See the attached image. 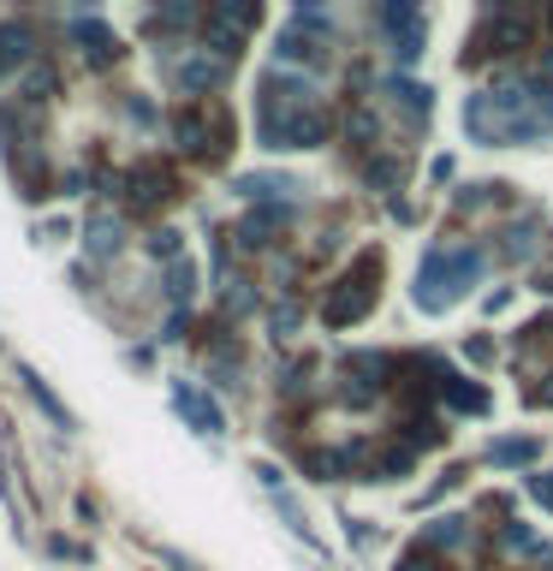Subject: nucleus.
<instances>
[{
    "mask_svg": "<svg viewBox=\"0 0 553 571\" xmlns=\"http://www.w3.org/2000/svg\"><path fill=\"white\" fill-rule=\"evenodd\" d=\"M464 131L476 143H542L553 131V78L500 72L488 90L464 101Z\"/></svg>",
    "mask_w": 553,
    "mask_h": 571,
    "instance_id": "nucleus-1",
    "label": "nucleus"
},
{
    "mask_svg": "<svg viewBox=\"0 0 553 571\" xmlns=\"http://www.w3.org/2000/svg\"><path fill=\"white\" fill-rule=\"evenodd\" d=\"M328 131H333V113L316 96L310 78L268 72L256 84V143L262 150H316V143H328Z\"/></svg>",
    "mask_w": 553,
    "mask_h": 571,
    "instance_id": "nucleus-2",
    "label": "nucleus"
},
{
    "mask_svg": "<svg viewBox=\"0 0 553 571\" xmlns=\"http://www.w3.org/2000/svg\"><path fill=\"white\" fill-rule=\"evenodd\" d=\"M476 281H483V251L476 244H434L423 256V268H417V310H429V316L453 310Z\"/></svg>",
    "mask_w": 553,
    "mask_h": 571,
    "instance_id": "nucleus-3",
    "label": "nucleus"
},
{
    "mask_svg": "<svg viewBox=\"0 0 553 571\" xmlns=\"http://www.w3.org/2000/svg\"><path fill=\"white\" fill-rule=\"evenodd\" d=\"M375 274H381V256L363 251V256H357V268L333 281L328 304H322L328 328H345V321H363V316H369V304H375Z\"/></svg>",
    "mask_w": 553,
    "mask_h": 571,
    "instance_id": "nucleus-4",
    "label": "nucleus"
},
{
    "mask_svg": "<svg viewBox=\"0 0 553 571\" xmlns=\"http://www.w3.org/2000/svg\"><path fill=\"white\" fill-rule=\"evenodd\" d=\"M262 24V7L256 0H214L209 12H202V36H209V48L214 54H239L244 42H251V31Z\"/></svg>",
    "mask_w": 553,
    "mask_h": 571,
    "instance_id": "nucleus-5",
    "label": "nucleus"
},
{
    "mask_svg": "<svg viewBox=\"0 0 553 571\" xmlns=\"http://www.w3.org/2000/svg\"><path fill=\"white\" fill-rule=\"evenodd\" d=\"M167 66H173V84H179L185 96H209V90H221L226 72H232L226 54H209V48H197V54H179V48H173Z\"/></svg>",
    "mask_w": 553,
    "mask_h": 571,
    "instance_id": "nucleus-6",
    "label": "nucleus"
},
{
    "mask_svg": "<svg viewBox=\"0 0 553 571\" xmlns=\"http://www.w3.org/2000/svg\"><path fill=\"white\" fill-rule=\"evenodd\" d=\"M423 370H429V393L446 405V411H464V417H483L488 411V387H476L471 375L446 370V363H434V358H423Z\"/></svg>",
    "mask_w": 553,
    "mask_h": 571,
    "instance_id": "nucleus-7",
    "label": "nucleus"
},
{
    "mask_svg": "<svg viewBox=\"0 0 553 571\" xmlns=\"http://www.w3.org/2000/svg\"><path fill=\"white\" fill-rule=\"evenodd\" d=\"M392 381V358L387 351H352L345 358V381H340V399L345 405H369L375 393H381Z\"/></svg>",
    "mask_w": 553,
    "mask_h": 571,
    "instance_id": "nucleus-8",
    "label": "nucleus"
},
{
    "mask_svg": "<svg viewBox=\"0 0 553 571\" xmlns=\"http://www.w3.org/2000/svg\"><path fill=\"white\" fill-rule=\"evenodd\" d=\"M530 31H535L530 7H518V0H494V12H488V42H494V54L530 48Z\"/></svg>",
    "mask_w": 553,
    "mask_h": 571,
    "instance_id": "nucleus-9",
    "label": "nucleus"
},
{
    "mask_svg": "<svg viewBox=\"0 0 553 571\" xmlns=\"http://www.w3.org/2000/svg\"><path fill=\"white\" fill-rule=\"evenodd\" d=\"M66 36L84 48V61L90 66H108V61H120V36L108 31V24L96 19V12H71L66 19Z\"/></svg>",
    "mask_w": 553,
    "mask_h": 571,
    "instance_id": "nucleus-10",
    "label": "nucleus"
},
{
    "mask_svg": "<svg viewBox=\"0 0 553 571\" xmlns=\"http://www.w3.org/2000/svg\"><path fill=\"white\" fill-rule=\"evenodd\" d=\"M173 411H179L185 422H191L197 435H221L226 429V417H221V405L209 399V393H197L191 381H173Z\"/></svg>",
    "mask_w": 553,
    "mask_h": 571,
    "instance_id": "nucleus-11",
    "label": "nucleus"
},
{
    "mask_svg": "<svg viewBox=\"0 0 553 571\" xmlns=\"http://www.w3.org/2000/svg\"><path fill=\"white\" fill-rule=\"evenodd\" d=\"M292 221H298V209H292V202H262L256 215H244L239 244H244V251H262V244H274V232H286Z\"/></svg>",
    "mask_w": 553,
    "mask_h": 571,
    "instance_id": "nucleus-12",
    "label": "nucleus"
},
{
    "mask_svg": "<svg viewBox=\"0 0 553 571\" xmlns=\"http://www.w3.org/2000/svg\"><path fill=\"white\" fill-rule=\"evenodd\" d=\"M173 143H179L185 155H221V131L209 125V108H185L179 120H173Z\"/></svg>",
    "mask_w": 553,
    "mask_h": 571,
    "instance_id": "nucleus-13",
    "label": "nucleus"
},
{
    "mask_svg": "<svg viewBox=\"0 0 553 571\" xmlns=\"http://www.w3.org/2000/svg\"><path fill=\"white\" fill-rule=\"evenodd\" d=\"M120 185H125V202H131V209H155V202H167V197H173V173H167V167H155V161L131 167Z\"/></svg>",
    "mask_w": 553,
    "mask_h": 571,
    "instance_id": "nucleus-14",
    "label": "nucleus"
},
{
    "mask_svg": "<svg viewBox=\"0 0 553 571\" xmlns=\"http://www.w3.org/2000/svg\"><path fill=\"white\" fill-rule=\"evenodd\" d=\"M535 251H542V215H523V221H512L500 232V244H494V256L500 262H530Z\"/></svg>",
    "mask_w": 553,
    "mask_h": 571,
    "instance_id": "nucleus-15",
    "label": "nucleus"
},
{
    "mask_svg": "<svg viewBox=\"0 0 553 571\" xmlns=\"http://www.w3.org/2000/svg\"><path fill=\"white\" fill-rule=\"evenodd\" d=\"M381 96L392 101V108H399L405 113V120H411V125H423L429 120V108H434V101H429V90H423V84H417V78H399V72H392V78L381 84Z\"/></svg>",
    "mask_w": 553,
    "mask_h": 571,
    "instance_id": "nucleus-16",
    "label": "nucleus"
},
{
    "mask_svg": "<svg viewBox=\"0 0 553 571\" xmlns=\"http://www.w3.org/2000/svg\"><path fill=\"white\" fill-rule=\"evenodd\" d=\"M535 452H542L535 435H500V441H488V464L494 471H523V464H535Z\"/></svg>",
    "mask_w": 553,
    "mask_h": 571,
    "instance_id": "nucleus-17",
    "label": "nucleus"
},
{
    "mask_svg": "<svg viewBox=\"0 0 553 571\" xmlns=\"http://www.w3.org/2000/svg\"><path fill=\"white\" fill-rule=\"evenodd\" d=\"M322 42H328L322 31H303V24L292 19V24H286V36H280V48H274V54H280L286 66H298V61H303V66H316V61L328 54Z\"/></svg>",
    "mask_w": 553,
    "mask_h": 571,
    "instance_id": "nucleus-18",
    "label": "nucleus"
},
{
    "mask_svg": "<svg viewBox=\"0 0 553 571\" xmlns=\"http://www.w3.org/2000/svg\"><path fill=\"white\" fill-rule=\"evenodd\" d=\"M239 190L256 202V209H262V202H286L298 185L286 179V173H244V179H239Z\"/></svg>",
    "mask_w": 553,
    "mask_h": 571,
    "instance_id": "nucleus-19",
    "label": "nucleus"
},
{
    "mask_svg": "<svg viewBox=\"0 0 553 571\" xmlns=\"http://www.w3.org/2000/svg\"><path fill=\"white\" fill-rule=\"evenodd\" d=\"M19 381H24V393H31V399L42 405V411H48V422H54V429H78V417H71L60 399H54V393H48V381H42L36 370H19Z\"/></svg>",
    "mask_w": 553,
    "mask_h": 571,
    "instance_id": "nucleus-20",
    "label": "nucleus"
},
{
    "mask_svg": "<svg viewBox=\"0 0 553 571\" xmlns=\"http://www.w3.org/2000/svg\"><path fill=\"white\" fill-rule=\"evenodd\" d=\"M31 54H36V36L24 31V24H0V72L24 66Z\"/></svg>",
    "mask_w": 553,
    "mask_h": 571,
    "instance_id": "nucleus-21",
    "label": "nucleus"
},
{
    "mask_svg": "<svg viewBox=\"0 0 553 571\" xmlns=\"http://www.w3.org/2000/svg\"><path fill=\"white\" fill-rule=\"evenodd\" d=\"M363 179H369L375 190H399V179H405V150H387V155L363 161Z\"/></svg>",
    "mask_w": 553,
    "mask_h": 571,
    "instance_id": "nucleus-22",
    "label": "nucleus"
},
{
    "mask_svg": "<svg viewBox=\"0 0 553 571\" xmlns=\"http://www.w3.org/2000/svg\"><path fill=\"white\" fill-rule=\"evenodd\" d=\"M381 31H387V42H399V36L423 31V12H417L411 0H387V7H381Z\"/></svg>",
    "mask_w": 553,
    "mask_h": 571,
    "instance_id": "nucleus-23",
    "label": "nucleus"
},
{
    "mask_svg": "<svg viewBox=\"0 0 553 571\" xmlns=\"http://www.w3.org/2000/svg\"><path fill=\"white\" fill-rule=\"evenodd\" d=\"M84 251H90L96 262H108L113 251H120V221H113V215H96V221H90V239H84Z\"/></svg>",
    "mask_w": 553,
    "mask_h": 571,
    "instance_id": "nucleus-24",
    "label": "nucleus"
},
{
    "mask_svg": "<svg viewBox=\"0 0 553 571\" xmlns=\"http://www.w3.org/2000/svg\"><path fill=\"white\" fill-rule=\"evenodd\" d=\"M155 36H167V31H191V24H202V7H191V0H173V7L155 12Z\"/></svg>",
    "mask_w": 553,
    "mask_h": 571,
    "instance_id": "nucleus-25",
    "label": "nucleus"
},
{
    "mask_svg": "<svg viewBox=\"0 0 553 571\" xmlns=\"http://www.w3.org/2000/svg\"><path fill=\"white\" fill-rule=\"evenodd\" d=\"M191 292H197V268H191V262H167V304H173V310H185V304H191Z\"/></svg>",
    "mask_w": 553,
    "mask_h": 571,
    "instance_id": "nucleus-26",
    "label": "nucleus"
},
{
    "mask_svg": "<svg viewBox=\"0 0 553 571\" xmlns=\"http://www.w3.org/2000/svg\"><path fill=\"white\" fill-rule=\"evenodd\" d=\"M464 541V518H434L423 524V548H458Z\"/></svg>",
    "mask_w": 553,
    "mask_h": 571,
    "instance_id": "nucleus-27",
    "label": "nucleus"
},
{
    "mask_svg": "<svg viewBox=\"0 0 553 571\" xmlns=\"http://www.w3.org/2000/svg\"><path fill=\"white\" fill-rule=\"evenodd\" d=\"M19 96L31 101V108H42V101L54 96V72H48V66H31V72H24V90H19Z\"/></svg>",
    "mask_w": 553,
    "mask_h": 571,
    "instance_id": "nucleus-28",
    "label": "nucleus"
},
{
    "mask_svg": "<svg viewBox=\"0 0 553 571\" xmlns=\"http://www.w3.org/2000/svg\"><path fill=\"white\" fill-rule=\"evenodd\" d=\"M221 304H226V316H251V310H256V292H251V281H226Z\"/></svg>",
    "mask_w": 553,
    "mask_h": 571,
    "instance_id": "nucleus-29",
    "label": "nucleus"
},
{
    "mask_svg": "<svg viewBox=\"0 0 553 571\" xmlns=\"http://www.w3.org/2000/svg\"><path fill=\"white\" fill-rule=\"evenodd\" d=\"M500 541H506V548H512V553H535V560H542V541H535L530 530H523V524H506V530H500Z\"/></svg>",
    "mask_w": 553,
    "mask_h": 571,
    "instance_id": "nucleus-30",
    "label": "nucleus"
},
{
    "mask_svg": "<svg viewBox=\"0 0 553 571\" xmlns=\"http://www.w3.org/2000/svg\"><path fill=\"white\" fill-rule=\"evenodd\" d=\"M500 190H506V185H471V190L458 197V209H483V202H500Z\"/></svg>",
    "mask_w": 553,
    "mask_h": 571,
    "instance_id": "nucleus-31",
    "label": "nucleus"
},
{
    "mask_svg": "<svg viewBox=\"0 0 553 571\" xmlns=\"http://www.w3.org/2000/svg\"><path fill=\"white\" fill-rule=\"evenodd\" d=\"M292 328H298V304H280L274 310V340H292Z\"/></svg>",
    "mask_w": 553,
    "mask_h": 571,
    "instance_id": "nucleus-32",
    "label": "nucleus"
},
{
    "mask_svg": "<svg viewBox=\"0 0 553 571\" xmlns=\"http://www.w3.org/2000/svg\"><path fill=\"white\" fill-rule=\"evenodd\" d=\"M150 256H167V262H179V232H155V239H150Z\"/></svg>",
    "mask_w": 553,
    "mask_h": 571,
    "instance_id": "nucleus-33",
    "label": "nucleus"
},
{
    "mask_svg": "<svg viewBox=\"0 0 553 571\" xmlns=\"http://www.w3.org/2000/svg\"><path fill=\"white\" fill-rule=\"evenodd\" d=\"M530 494L542 501L548 512H553V471H542V476H530Z\"/></svg>",
    "mask_w": 553,
    "mask_h": 571,
    "instance_id": "nucleus-34",
    "label": "nucleus"
},
{
    "mask_svg": "<svg viewBox=\"0 0 553 571\" xmlns=\"http://www.w3.org/2000/svg\"><path fill=\"white\" fill-rule=\"evenodd\" d=\"M399 571H434V560H429V553H423V548H417V553H411V560H405V565H399Z\"/></svg>",
    "mask_w": 553,
    "mask_h": 571,
    "instance_id": "nucleus-35",
    "label": "nucleus"
},
{
    "mask_svg": "<svg viewBox=\"0 0 553 571\" xmlns=\"http://www.w3.org/2000/svg\"><path fill=\"white\" fill-rule=\"evenodd\" d=\"M530 405H548V411H553V381H548V387H535V393H530Z\"/></svg>",
    "mask_w": 553,
    "mask_h": 571,
    "instance_id": "nucleus-36",
    "label": "nucleus"
},
{
    "mask_svg": "<svg viewBox=\"0 0 553 571\" xmlns=\"http://www.w3.org/2000/svg\"><path fill=\"white\" fill-rule=\"evenodd\" d=\"M542 565H548V571H553V548H548V553H542Z\"/></svg>",
    "mask_w": 553,
    "mask_h": 571,
    "instance_id": "nucleus-37",
    "label": "nucleus"
},
{
    "mask_svg": "<svg viewBox=\"0 0 553 571\" xmlns=\"http://www.w3.org/2000/svg\"><path fill=\"white\" fill-rule=\"evenodd\" d=\"M548 24H553V12H548Z\"/></svg>",
    "mask_w": 553,
    "mask_h": 571,
    "instance_id": "nucleus-38",
    "label": "nucleus"
}]
</instances>
